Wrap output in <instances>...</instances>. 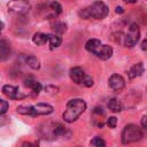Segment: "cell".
I'll use <instances>...</instances> for the list:
<instances>
[{"label": "cell", "instance_id": "6da1fadb", "mask_svg": "<svg viewBox=\"0 0 147 147\" xmlns=\"http://www.w3.org/2000/svg\"><path fill=\"white\" fill-rule=\"evenodd\" d=\"M86 109V103L82 99H74L67 103V108L63 113V119L68 123L76 121Z\"/></svg>", "mask_w": 147, "mask_h": 147}, {"label": "cell", "instance_id": "7a4b0ae2", "mask_svg": "<svg viewBox=\"0 0 147 147\" xmlns=\"http://www.w3.org/2000/svg\"><path fill=\"white\" fill-rule=\"evenodd\" d=\"M78 14L82 18H85V20H87V18L102 20L108 14V7L101 1H95L92 3V6L80 9Z\"/></svg>", "mask_w": 147, "mask_h": 147}, {"label": "cell", "instance_id": "3957f363", "mask_svg": "<svg viewBox=\"0 0 147 147\" xmlns=\"http://www.w3.org/2000/svg\"><path fill=\"white\" fill-rule=\"evenodd\" d=\"M142 138L141 129H139L134 124L126 125L122 131V142L123 144H131L140 140Z\"/></svg>", "mask_w": 147, "mask_h": 147}, {"label": "cell", "instance_id": "277c9868", "mask_svg": "<svg viewBox=\"0 0 147 147\" xmlns=\"http://www.w3.org/2000/svg\"><path fill=\"white\" fill-rule=\"evenodd\" d=\"M140 38V31H139V26L136 24V23H132L129 28V32L125 37V40H124V45L126 47H133L138 40Z\"/></svg>", "mask_w": 147, "mask_h": 147}, {"label": "cell", "instance_id": "5b68a950", "mask_svg": "<svg viewBox=\"0 0 147 147\" xmlns=\"http://www.w3.org/2000/svg\"><path fill=\"white\" fill-rule=\"evenodd\" d=\"M108 84H109V87L115 91V92H119L124 88L125 86V80L124 78L121 76V75H117V74H114L109 77L108 79Z\"/></svg>", "mask_w": 147, "mask_h": 147}, {"label": "cell", "instance_id": "8992f818", "mask_svg": "<svg viewBox=\"0 0 147 147\" xmlns=\"http://www.w3.org/2000/svg\"><path fill=\"white\" fill-rule=\"evenodd\" d=\"M2 92L3 94H6L7 96L11 98V99H23L25 98V94H22L17 87L11 86V85H5L2 87Z\"/></svg>", "mask_w": 147, "mask_h": 147}, {"label": "cell", "instance_id": "52a82bcc", "mask_svg": "<svg viewBox=\"0 0 147 147\" xmlns=\"http://www.w3.org/2000/svg\"><path fill=\"white\" fill-rule=\"evenodd\" d=\"M33 111H34V116L37 115H48L53 113V107L48 103H37L34 106H32Z\"/></svg>", "mask_w": 147, "mask_h": 147}, {"label": "cell", "instance_id": "ba28073f", "mask_svg": "<svg viewBox=\"0 0 147 147\" xmlns=\"http://www.w3.org/2000/svg\"><path fill=\"white\" fill-rule=\"evenodd\" d=\"M29 8V3L25 1H14L8 5V9L14 13H24Z\"/></svg>", "mask_w": 147, "mask_h": 147}, {"label": "cell", "instance_id": "9c48e42d", "mask_svg": "<svg viewBox=\"0 0 147 147\" xmlns=\"http://www.w3.org/2000/svg\"><path fill=\"white\" fill-rule=\"evenodd\" d=\"M95 55L101 60H108L113 55V48L109 45H101L98 52L95 53Z\"/></svg>", "mask_w": 147, "mask_h": 147}, {"label": "cell", "instance_id": "30bf717a", "mask_svg": "<svg viewBox=\"0 0 147 147\" xmlns=\"http://www.w3.org/2000/svg\"><path fill=\"white\" fill-rule=\"evenodd\" d=\"M11 49L7 40H0V61H5L10 56Z\"/></svg>", "mask_w": 147, "mask_h": 147}, {"label": "cell", "instance_id": "8fae6325", "mask_svg": "<svg viewBox=\"0 0 147 147\" xmlns=\"http://www.w3.org/2000/svg\"><path fill=\"white\" fill-rule=\"evenodd\" d=\"M85 76V72L82 68L79 67H75L70 70V78L74 80V83L76 84H82V80Z\"/></svg>", "mask_w": 147, "mask_h": 147}, {"label": "cell", "instance_id": "7c38bea8", "mask_svg": "<svg viewBox=\"0 0 147 147\" xmlns=\"http://www.w3.org/2000/svg\"><path fill=\"white\" fill-rule=\"evenodd\" d=\"M24 85L28 86L29 88H31L32 92H33L36 95H38V93L41 91V84H40L39 82L33 80L32 78H28V79H25V80H24Z\"/></svg>", "mask_w": 147, "mask_h": 147}, {"label": "cell", "instance_id": "4fadbf2b", "mask_svg": "<svg viewBox=\"0 0 147 147\" xmlns=\"http://www.w3.org/2000/svg\"><path fill=\"white\" fill-rule=\"evenodd\" d=\"M101 45H102V44H101L100 40H98V39H90V40H87V42L85 44V48H86L88 52L95 54V53L98 52V49L100 48Z\"/></svg>", "mask_w": 147, "mask_h": 147}, {"label": "cell", "instance_id": "5bb4252c", "mask_svg": "<svg viewBox=\"0 0 147 147\" xmlns=\"http://www.w3.org/2000/svg\"><path fill=\"white\" fill-rule=\"evenodd\" d=\"M144 74V65L141 62L139 63H136L129 71V77L130 78H136V77H139Z\"/></svg>", "mask_w": 147, "mask_h": 147}, {"label": "cell", "instance_id": "9a60e30c", "mask_svg": "<svg viewBox=\"0 0 147 147\" xmlns=\"http://www.w3.org/2000/svg\"><path fill=\"white\" fill-rule=\"evenodd\" d=\"M32 40L36 45H44L48 41V34H45V33H41V32H37L33 34L32 37Z\"/></svg>", "mask_w": 147, "mask_h": 147}, {"label": "cell", "instance_id": "2e32d148", "mask_svg": "<svg viewBox=\"0 0 147 147\" xmlns=\"http://www.w3.org/2000/svg\"><path fill=\"white\" fill-rule=\"evenodd\" d=\"M65 131H67V129H65L62 124H60V123L53 124V126H52V134H53L54 137L63 136V134H65Z\"/></svg>", "mask_w": 147, "mask_h": 147}, {"label": "cell", "instance_id": "e0dca14e", "mask_svg": "<svg viewBox=\"0 0 147 147\" xmlns=\"http://www.w3.org/2000/svg\"><path fill=\"white\" fill-rule=\"evenodd\" d=\"M26 64L33 70H37L40 68V62L37 59V56H34V55H30L26 57Z\"/></svg>", "mask_w": 147, "mask_h": 147}, {"label": "cell", "instance_id": "ac0fdd59", "mask_svg": "<svg viewBox=\"0 0 147 147\" xmlns=\"http://www.w3.org/2000/svg\"><path fill=\"white\" fill-rule=\"evenodd\" d=\"M108 108L114 113H119L122 110V105L117 99H110L108 101Z\"/></svg>", "mask_w": 147, "mask_h": 147}, {"label": "cell", "instance_id": "d6986e66", "mask_svg": "<svg viewBox=\"0 0 147 147\" xmlns=\"http://www.w3.org/2000/svg\"><path fill=\"white\" fill-rule=\"evenodd\" d=\"M16 110H17L18 114H22V115H31V116H34V111H33L32 106H18L16 108Z\"/></svg>", "mask_w": 147, "mask_h": 147}, {"label": "cell", "instance_id": "ffe728a7", "mask_svg": "<svg viewBox=\"0 0 147 147\" xmlns=\"http://www.w3.org/2000/svg\"><path fill=\"white\" fill-rule=\"evenodd\" d=\"M48 41L51 45V48H56L61 45V38L56 34H48Z\"/></svg>", "mask_w": 147, "mask_h": 147}, {"label": "cell", "instance_id": "44dd1931", "mask_svg": "<svg viewBox=\"0 0 147 147\" xmlns=\"http://www.w3.org/2000/svg\"><path fill=\"white\" fill-rule=\"evenodd\" d=\"M53 30L55 32H57V33H63L67 30V25L64 23H62V22H59V23H55L53 25Z\"/></svg>", "mask_w": 147, "mask_h": 147}, {"label": "cell", "instance_id": "7402d4cb", "mask_svg": "<svg viewBox=\"0 0 147 147\" xmlns=\"http://www.w3.org/2000/svg\"><path fill=\"white\" fill-rule=\"evenodd\" d=\"M91 144L94 146V147H106V142L105 140L101 138V137H94L91 141Z\"/></svg>", "mask_w": 147, "mask_h": 147}, {"label": "cell", "instance_id": "603a6c76", "mask_svg": "<svg viewBox=\"0 0 147 147\" xmlns=\"http://www.w3.org/2000/svg\"><path fill=\"white\" fill-rule=\"evenodd\" d=\"M82 85H84L86 87H91L93 85V78L90 75H86L85 74V76H84V78L82 80Z\"/></svg>", "mask_w": 147, "mask_h": 147}, {"label": "cell", "instance_id": "cb8c5ba5", "mask_svg": "<svg viewBox=\"0 0 147 147\" xmlns=\"http://www.w3.org/2000/svg\"><path fill=\"white\" fill-rule=\"evenodd\" d=\"M49 7H51V9H53L56 14H61V13H62V6H61L59 2H56V1L51 2V3H49Z\"/></svg>", "mask_w": 147, "mask_h": 147}, {"label": "cell", "instance_id": "d4e9b609", "mask_svg": "<svg viewBox=\"0 0 147 147\" xmlns=\"http://www.w3.org/2000/svg\"><path fill=\"white\" fill-rule=\"evenodd\" d=\"M8 110V102L0 99V114H5Z\"/></svg>", "mask_w": 147, "mask_h": 147}, {"label": "cell", "instance_id": "484cf974", "mask_svg": "<svg viewBox=\"0 0 147 147\" xmlns=\"http://www.w3.org/2000/svg\"><path fill=\"white\" fill-rule=\"evenodd\" d=\"M107 125H108L109 127H111V129L116 127V125H117V118H116V117H109V118L107 119Z\"/></svg>", "mask_w": 147, "mask_h": 147}, {"label": "cell", "instance_id": "4316f807", "mask_svg": "<svg viewBox=\"0 0 147 147\" xmlns=\"http://www.w3.org/2000/svg\"><path fill=\"white\" fill-rule=\"evenodd\" d=\"M45 91L46 92H48V93H57V91H59V87H56V86H53V85H47L46 87H45Z\"/></svg>", "mask_w": 147, "mask_h": 147}, {"label": "cell", "instance_id": "83f0119b", "mask_svg": "<svg viewBox=\"0 0 147 147\" xmlns=\"http://www.w3.org/2000/svg\"><path fill=\"white\" fill-rule=\"evenodd\" d=\"M141 125H142L144 129H147V116L141 117Z\"/></svg>", "mask_w": 147, "mask_h": 147}, {"label": "cell", "instance_id": "f1b7e54d", "mask_svg": "<svg viewBox=\"0 0 147 147\" xmlns=\"http://www.w3.org/2000/svg\"><path fill=\"white\" fill-rule=\"evenodd\" d=\"M141 49L147 51V39H145V40L141 42Z\"/></svg>", "mask_w": 147, "mask_h": 147}, {"label": "cell", "instance_id": "f546056e", "mask_svg": "<svg viewBox=\"0 0 147 147\" xmlns=\"http://www.w3.org/2000/svg\"><path fill=\"white\" fill-rule=\"evenodd\" d=\"M116 13L117 14H123L124 13V9L122 7H116Z\"/></svg>", "mask_w": 147, "mask_h": 147}, {"label": "cell", "instance_id": "4dcf8cb0", "mask_svg": "<svg viewBox=\"0 0 147 147\" xmlns=\"http://www.w3.org/2000/svg\"><path fill=\"white\" fill-rule=\"evenodd\" d=\"M22 147H33V146H32V144H30V142H24V144L22 145Z\"/></svg>", "mask_w": 147, "mask_h": 147}, {"label": "cell", "instance_id": "1f68e13d", "mask_svg": "<svg viewBox=\"0 0 147 147\" xmlns=\"http://www.w3.org/2000/svg\"><path fill=\"white\" fill-rule=\"evenodd\" d=\"M2 29H3V23L0 21V33H1V31H2Z\"/></svg>", "mask_w": 147, "mask_h": 147}, {"label": "cell", "instance_id": "d6a6232c", "mask_svg": "<svg viewBox=\"0 0 147 147\" xmlns=\"http://www.w3.org/2000/svg\"><path fill=\"white\" fill-rule=\"evenodd\" d=\"M146 39H147V38H146Z\"/></svg>", "mask_w": 147, "mask_h": 147}]
</instances>
